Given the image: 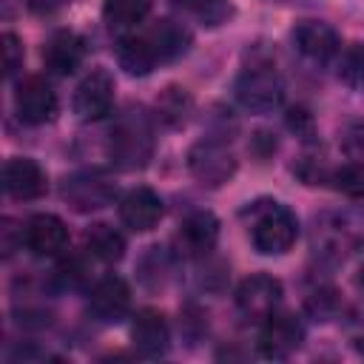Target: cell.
I'll list each match as a JSON object with an SVG mask.
<instances>
[{"label": "cell", "instance_id": "1", "mask_svg": "<svg viewBox=\"0 0 364 364\" xmlns=\"http://www.w3.org/2000/svg\"><path fill=\"white\" fill-rule=\"evenodd\" d=\"M236 97L247 111H273L284 97V82L270 63H250L236 80Z\"/></svg>", "mask_w": 364, "mask_h": 364}, {"label": "cell", "instance_id": "2", "mask_svg": "<svg viewBox=\"0 0 364 364\" xmlns=\"http://www.w3.org/2000/svg\"><path fill=\"white\" fill-rule=\"evenodd\" d=\"M296 236H299L296 216L287 208L276 205V202L256 216L253 230H250L253 247L262 256H282V253H287L296 245Z\"/></svg>", "mask_w": 364, "mask_h": 364}, {"label": "cell", "instance_id": "3", "mask_svg": "<svg viewBox=\"0 0 364 364\" xmlns=\"http://www.w3.org/2000/svg\"><path fill=\"white\" fill-rule=\"evenodd\" d=\"M188 171L208 188L225 185L236 171V156L219 139H202L188 151Z\"/></svg>", "mask_w": 364, "mask_h": 364}, {"label": "cell", "instance_id": "4", "mask_svg": "<svg viewBox=\"0 0 364 364\" xmlns=\"http://www.w3.org/2000/svg\"><path fill=\"white\" fill-rule=\"evenodd\" d=\"M279 301H282V282L267 273L247 276L236 287V307L245 318L264 321L267 316H273L279 310Z\"/></svg>", "mask_w": 364, "mask_h": 364}, {"label": "cell", "instance_id": "5", "mask_svg": "<svg viewBox=\"0 0 364 364\" xmlns=\"http://www.w3.org/2000/svg\"><path fill=\"white\" fill-rule=\"evenodd\" d=\"M304 341V327L296 316L290 313H273L262 321V333H259V350L267 358H287L290 353H296Z\"/></svg>", "mask_w": 364, "mask_h": 364}, {"label": "cell", "instance_id": "6", "mask_svg": "<svg viewBox=\"0 0 364 364\" xmlns=\"http://www.w3.org/2000/svg\"><path fill=\"white\" fill-rule=\"evenodd\" d=\"M17 117L28 125H43L57 114V94L43 77H26L14 91Z\"/></svg>", "mask_w": 364, "mask_h": 364}, {"label": "cell", "instance_id": "7", "mask_svg": "<svg viewBox=\"0 0 364 364\" xmlns=\"http://www.w3.org/2000/svg\"><path fill=\"white\" fill-rule=\"evenodd\" d=\"M114 105V77L105 68H94L74 91V111L80 119H102Z\"/></svg>", "mask_w": 364, "mask_h": 364}, {"label": "cell", "instance_id": "8", "mask_svg": "<svg viewBox=\"0 0 364 364\" xmlns=\"http://www.w3.org/2000/svg\"><path fill=\"white\" fill-rule=\"evenodd\" d=\"M3 188L14 199H40L48 188V179H46V171L34 159L14 156L3 168Z\"/></svg>", "mask_w": 364, "mask_h": 364}, {"label": "cell", "instance_id": "9", "mask_svg": "<svg viewBox=\"0 0 364 364\" xmlns=\"http://www.w3.org/2000/svg\"><path fill=\"white\" fill-rule=\"evenodd\" d=\"M26 245L37 256H60L68 247V228L54 213H37L26 222Z\"/></svg>", "mask_w": 364, "mask_h": 364}, {"label": "cell", "instance_id": "10", "mask_svg": "<svg viewBox=\"0 0 364 364\" xmlns=\"http://www.w3.org/2000/svg\"><path fill=\"white\" fill-rule=\"evenodd\" d=\"M111 156L119 168H142L151 156V134L139 122H122L111 136Z\"/></svg>", "mask_w": 364, "mask_h": 364}, {"label": "cell", "instance_id": "11", "mask_svg": "<svg viewBox=\"0 0 364 364\" xmlns=\"http://www.w3.org/2000/svg\"><path fill=\"white\" fill-rule=\"evenodd\" d=\"M119 219L136 233L154 230L162 219V199L151 188H134L119 202Z\"/></svg>", "mask_w": 364, "mask_h": 364}, {"label": "cell", "instance_id": "12", "mask_svg": "<svg viewBox=\"0 0 364 364\" xmlns=\"http://www.w3.org/2000/svg\"><path fill=\"white\" fill-rule=\"evenodd\" d=\"M85 57V40L74 31H54L46 46H43V60H46V68L60 74V77H68L71 71L80 68Z\"/></svg>", "mask_w": 364, "mask_h": 364}, {"label": "cell", "instance_id": "13", "mask_svg": "<svg viewBox=\"0 0 364 364\" xmlns=\"http://www.w3.org/2000/svg\"><path fill=\"white\" fill-rule=\"evenodd\" d=\"M91 310L97 318L102 321H119L125 318L128 307H131V290L125 284V279L119 276H102L94 290H91Z\"/></svg>", "mask_w": 364, "mask_h": 364}, {"label": "cell", "instance_id": "14", "mask_svg": "<svg viewBox=\"0 0 364 364\" xmlns=\"http://www.w3.org/2000/svg\"><path fill=\"white\" fill-rule=\"evenodd\" d=\"M293 43L304 57L316 63H324L338 51V34L324 20H301L293 28Z\"/></svg>", "mask_w": 364, "mask_h": 364}, {"label": "cell", "instance_id": "15", "mask_svg": "<svg viewBox=\"0 0 364 364\" xmlns=\"http://www.w3.org/2000/svg\"><path fill=\"white\" fill-rule=\"evenodd\" d=\"M131 338L134 344L145 353V355H162L171 344V330H168V321L159 310H139L134 316V324H131Z\"/></svg>", "mask_w": 364, "mask_h": 364}, {"label": "cell", "instance_id": "16", "mask_svg": "<svg viewBox=\"0 0 364 364\" xmlns=\"http://www.w3.org/2000/svg\"><path fill=\"white\" fill-rule=\"evenodd\" d=\"M179 245L185 253L191 256H202L208 250H213L216 239H219V222L210 210H196L191 213L182 225H179V233H176Z\"/></svg>", "mask_w": 364, "mask_h": 364}, {"label": "cell", "instance_id": "17", "mask_svg": "<svg viewBox=\"0 0 364 364\" xmlns=\"http://www.w3.org/2000/svg\"><path fill=\"white\" fill-rule=\"evenodd\" d=\"M117 63L134 74V77H145L156 68L159 63V54L151 43L148 34H125L119 43H117Z\"/></svg>", "mask_w": 364, "mask_h": 364}, {"label": "cell", "instance_id": "18", "mask_svg": "<svg viewBox=\"0 0 364 364\" xmlns=\"http://www.w3.org/2000/svg\"><path fill=\"white\" fill-rule=\"evenodd\" d=\"M148 37H151V43H154V48H156V54H159V63H165V60H176L179 54H185L188 51V46H191V34H188V28H182L179 23H173V20H159L151 31H145Z\"/></svg>", "mask_w": 364, "mask_h": 364}, {"label": "cell", "instance_id": "19", "mask_svg": "<svg viewBox=\"0 0 364 364\" xmlns=\"http://www.w3.org/2000/svg\"><path fill=\"white\" fill-rule=\"evenodd\" d=\"M85 250L100 262H119L125 253V239L111 225H94L85 233Z\"/></svg>", "mask_w": 364, "mask_h": 364}, {"label": "cell", "instance_id": "20", "mask_svg": "<svg viewBox=\"0 0 364 364\" xmlns=\"http://www.w3.org/2000/svg\"><path fill=\"white\" fill-rule=\"evenodd\" d=\"M151 11V0H105L102 17L111 28H134Z\"/></svg>", "mask_w": 364, "mask_h": 364}, {"label": "cell", "instance_id": "21", "mask_svg": "<svg viewBox=\"0 0 364 364\" xmlns=\"http://www.w3.org/2000/svg\"><path fill=\"white\" fill-rule=\"evenodd\" d=\"M80 210H88V208H102L111 202V188L100 179H71L65 182V191H63Z\"/></svg>", "mask_w": 364, "mask_h": 364}, {"label": "cell", "instance_id": "22", "mask_svg": "<svg viewBox=\"0 0 364 364\" xmlns=\"http://www.w3.org/2000/svg\"><path fill=\"white\" fill-rule=\"evenodd\" d=\"M188 114H191V97H188L185 88L171 85V88H165V91L156 97V117H159L165 125L176 128V125H182V122L188 119Z\"/></svg>", "mask_w": 364, "mask_h": 364}, {"label": "cell", "instance_id": "23", "mask_svg": "<svg viewBox=\"0 0 364 364\" xmlns=\"http://www.w3.org/2000/svg\"><path fill=\"white\" fill-rule=\"evenodd\" d=\"M330 182L338 193L350 199H364V162H347L330 173Z\"/></svg>", "mask_w": 364, "mask_h": 364}, {"label": "cell", "instance_id": "24", "mask_svg": "<svg viewBox=\"0 0 364 364\" xmlns=\"http://www.w3.org/2000/svg\"><path fill=\"white\" fill-rule=\"evenodd\" d=\"M338 77L347 85H364V43H350L338 54Z\"/></svg>", "mask_w": 364, "mask_h": 364}, {"label": "cell", "instance_id": "25", "mask_svg": "<svg viewBox=\"0 0 364 364\" xmlns=\"http://www.w3.org/2000/svg\"><path fill=\"white\" fill-rule=\"evenodd\" d=\"M193 17H199L205 26H222L230 14H233V6L228 0H188L185 3Z\"/></svg>", "mask_w": 364, "mask_h": 364}, {"label": "cell", "instance_id": "26", "mask_svg": "<svg viewBox=\"0 0 364 364\" xmlns=\"http://www.w3.org/2000/svg\"><path fill=\"white\" fill-rule=\"evenodd\" d=\"M20 65H23V46H20L17 34L6 31L3 34V71H6V77H11Z\"/></svg>", "mask_w": 364, "mask_h": 364}, {"label": "cell", "instance_id": "27", "mask_svg": "<svg viewBox=\"0 0 364 364\" xmlns=\"http://www.w3.org/2000/svg\"><path fill=\"white\" fill-rule=\"evenodd\" d=\"M287 128H290L296 136H301V139H310V136H313V128H316V122H313V114H310L304 105H296V108H290V111H287Z\"/></svg>", "mask_w": 364, "mask_h": 364}, {"label": "cell", "instance_id": "28", "mask_svg": "<svg viewBox=\"0 0 364 364\" xmlns=\"http://www.w3.org/2000/svg\"><path fill=\"white\" fill-rule=\"evenodd\" d=\"M60 279L65 282V284H80L82 279H85V264L77 259V256H68V259H63L60 262Z\"/></svg>", "mask_w": 364, "mask_h": 364}, {"label": "cell", "instance_id": "29", "mask_svg": "<svg viewBox=\"0 0 364 364\" xmlns=\"http://www.w3.org/2000/svg\"><path fill=\"white\" fill-rule=\"evenodd\" d=\"M344 148H347V154H350L353 159L364 162V122L353 125V128L344 134Z\"/></svg>", "mask_w": 364, "mask_h": 364}, {"label": "cell", "instance_id": "30", "mask_svg": "<svg viewBox=\"0 0 364 364\" xmlns=\"http://www.w3.org/2000/svg\"><path fill=\"white\" fill-rule=\"evenodd\" d=\"M358 284L364 287V267H361V276H358Z\"/></svg>", "mask_w": 364, "mask_h": 364}, {"label": "cell", "instance_id": "31", "mask_svg": "<svg viewBox=\"0 0 364 364\" xmlns=\"http://www.w3.org/2000/svg\"><path fill=\"white\" fill-rule=\"evenodd\" d=\"M179 3H188V0H179Z\"/></svg>", "mask_w": 364, "mask_h": 364}]
</instances>
